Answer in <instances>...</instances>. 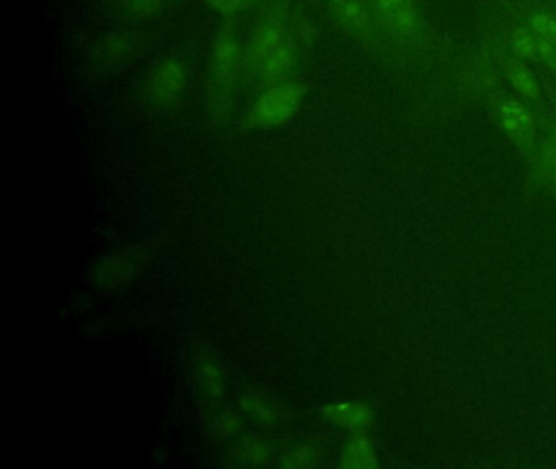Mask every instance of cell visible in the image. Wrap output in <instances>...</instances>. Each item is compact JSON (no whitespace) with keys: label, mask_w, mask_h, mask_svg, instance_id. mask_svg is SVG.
Returning a JSON list of instances; mask_svg holds the SVG:
<instances>
[{"label":"cell","mask_w":556,"mask_h":469,"mask_svg":"<svg viewBox=\"0 0 556 469\" xmlns=\"http://www.w3.org/2000/svg\"><path fill=\"white\" fill-rule=\"evenodd\" d=\"M305 85L299 80H281L266 88L260 97L253 101L248 110V128L266 131V129L281 128L291 123L296 114L301 111L305 100Z\"/></svg>","instance_id":"6da1fadb"},{"label":"cell","mask_w":556,"mask_h":469,"mask_svg":"<svg viewBox=\"0 0 556 469\" xmlns=\"http://www.w3.org/2000/svg\"><path fill=\"white\" fill-rule=\"evenodd\" d=\"M253 62L261 77L271 82L286 80L296 66V48L274 23H263L252 38Z\"/></svg>","instance_id":"7a4b0ae2"},{"label":"cell","mask_w":556,"mask_h":469,"mask_svg":"<svg viewBox=\"0 0 556 469\" xmlns=\"http://www.w3.org/2000/svg\"><path fill=\"white\" fill-rule=\"evenodd\" d=\"M493 119L498 124L501 131L511 139L519 149L530 152L534 149L535 137H537V121L532 111L527 108L526 103H522L519 98L506 97L498 98L493 103Z\"/></svg>","instance_id":"3957f363"},{"label":"cell","mask_w":556,"mask_h":469,"mask_svg":"<svg viewBox=\"0 0 556 469\" xmlns=\"http://www.w3.org/2000/svg\"><path fill=\"white\" fill-rule=\"evenodd\" d=\"M240 64L239 43L229 33H221L211 44L209 51V74L212 79V92L224 106L230 97L235 75Z\"/></svg>","instance_id":"277c9868"},{"label":"cell","mask_w":556,"mask_h":469,"mask_svg":"<svg viewBox=\"0 0 556 469\" xmlns=\"http://www.w3.org/2000/svg\"><path fill=\"white\" fill-rule=\"evenodd\" d=\"M385 30L397 40L411 41L421 33L420 10L415 0H374Z\"/></svg>","instance_id":"5b68a950"},{"label":"cell","mask_w":556,"mask_h":469,"mask_svg":"<svg viewBox=\"0 0 556 469\" xmlns=\"http://www.w3.org/2000/svg\"><path fill=\"white\" fill-rule=\"evenodd\" d=\"M190 72L185 62L177 57H165L155 64L149 77V92L154 100L168 103L185 92Z\"/></svg>","instance_id":"8992f818"},{"label":"cell","mask_w":556,"mask_h":469,"mask_svg":"<svg viewBox=\"0 0 556 469\" xmlns=\"http://www.w3.org/2000/svg\"><path fill=\"white\" fill-rule=\"evenodd\" d=\"M331 17L349 35L369 40L374 35V18L364 0H330Z\"/></svg>","instance_id":"52a82bcc"},{"label":"cell","mask_w":556,"mask_h":469,"mask_svg":"<svg viewBox=\"0 0 556 469\" xmlns=\"http://www.w3.org/2000/svg\"><path fill=\"white\" fill-rule=\"evenodd\" d=\"M325 421L333 426L348 430L351 434H362L371 426L372 414L366 404L359 401H335L323 408Z\"/></svg>","instance_id":"ba28073f"},{"label":"cell","mask_w":556,"mask_h":469,"mask_svg":"<svg viewBox=\"0 0 556 469\" xmlns=\"http://www.w3.org/2000/svg\"><path fill=\"white\" fill-rule=\"evenodd\" d=\"M501 69L512 90L527 100H542V87L535 77L534 71L516 56H504L501 59Z\"/></svg>","instance_id":"9c48e42d"},{"label":"cell","mask_w":556,"mask_h":469,"mask_svg":"<svg viewBox=\"0 0 556 469\" xmlns=\"http://www.w3.org/2000/svg\"><path fill=\"white\" fill-rule=\"evenodd\" d=\"M341 468L369 469L377 466L376 447L366 435L353 434L340 455Z\"/></svg>","instance_id":"30bf717a"},{"label":"cell","mask_w":556,"mask_h":469,"mask_svg":"<svg viewBox=\"0 0 556 469\" xmlns=\"http://www.w3.org/2000/svg\"><path fill=\"white\" fill-rule=\"evenodd\" d=\"M508 43L512 56L519 57L522 61H534L540 57L542 40L527 27L526 23L512 28Z\"/></svg>","instance_id":"8fae6325"},{"label":"cell","mask_w":556,"mask_h":469,"mask_svg":"<svg viewBox=\"0 0 556 469\" xmlns=\"http://www.w3.org/2000/svg\"><path fill=\"white\" fill-rule=\"evenodd\" d=\"M526 25L535 35L556 48V14L530 15Z\"/></svg>","instance_id":"7c38bea8"},{"label":"cell","mask_w":556,"mask_h":469,"mask_svg":"<svg viewBox=\"0 0 556 469\" xmlns=\"http://www.w3.org/2000/svg\"><path fill=\"white\" fill-rule=\"evenodd\" d=\"M242 408L245 413L250 414L252 419H256V421H273V411H271L270 406L266 404L265 399H261L260 396H247V398L242 401Z\"/></svg>","instance_id":"4fadbf2b"},{"label":"cell","mask_w":556,"mask_h":469,"mask_svg":"<svg viewBox=\"0 0 556 469\" xmlns=\"http://www.w3.org/2000/svg\"><path fill=\"white\" fill-rule=\"evenodd\" d=\"M315 458H317V450L310 445H302V447L294 448L291 452L284 456V465L291 466V468H304V466L314 465Z\"/></svg>","instance_id":"5bb4252c"},{"label":"cell","mask_w":556,"mask_h":469,"mask_svg":"<svg viewBox=\"0 0 556 469\" xmlns=\"http://www.w3.org/2000/svg\"><path fill=\"white\" fill-rule=\"evenodd\" d=\"M252 0H203V4L219 15H234L245 9Z\"/></svg>","instance_id":"9a60e30c"},{"label":"cell","mask_w":556,"mask_h":469,"mask_svg":"<svg viewBox=\"0 0 556 469\" xmlns=\"http://www.w3.org/2000/svg\"><path fill=\"white\" fill-rule=\"evenodd\" d=\"M201 375H203L204 382L208 383L211 390L219 391L221 388L222 378L221 370L217 367L216 362L211 357L201 360Z\"/></svg>","instance_id":"2e32d148"},{"label":"cell","mask_w":556,"mask_h":469,"mask_svg":"<svg viewBox=\"0 0 556 469\" xmlns=\"http://www.w3.org/2000/svg\"><path fill=\"white\" fill-rule=\"evenodd\" d=\"M266 452L261 442H252L248 440L247 443H242L240 447L239 458H245L247 461H263Z\"/></svg>","instance_id":"e0dca14e"},{"label":"cell","mask_w":556,"mask_h":469,"mask_svg":"<svg viewBox=\"0 0 556 469\" xmlns=\"http://www.w3.org/2000/svg\"><path fill=\"white\" fill-rule=\"evenodd\" d=\"M162 0H131V9L139 17H147L159 12Z\"/></svg>","instance_id":"ac0fdd59"},{"label":"cell","mask_w":556,"mask_h":469,"mask_svg":"<svg viewBox=\"0 0 556 469\" xmlns=\"http://www.w3.org/2000/svg\"><path fill=\"white\" fill-rule=\"evenodd\" d=\"M543 157H545V171L556 188V145H552Z\"/></svg>","instance_id":"d6986e66"}]
</instances>
